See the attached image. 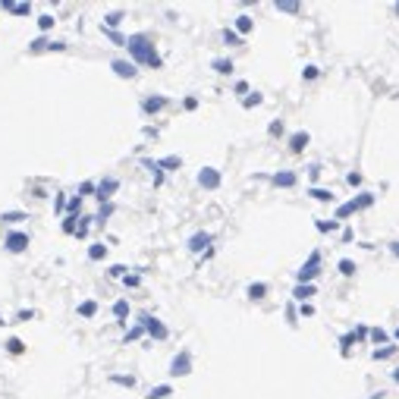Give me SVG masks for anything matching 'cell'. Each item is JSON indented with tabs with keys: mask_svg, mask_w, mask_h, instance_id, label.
I'll use <instances>...</instances> for the list:
<instances>
[{
	"mask_svg": "<svg viewBox=\"0 0 399 399\" xmlns=\"http://www.w3.org/2000/svg\"><path fill=\"white\" fill-rule=\"evenodd\" d=\"M126 50H129V57H132V63H142V66H151V70H160V54H157V47H154V41H151L148 35H129L126 38Z\"/></svg>",
	"mask_w": 399,
	"mask_h": 399,
	"instance_id": "obj_1",
	"label": "cell"
},
{
	"mask_svg": "<svg viewBox=\"0 0 399 399\" xmlns=\"http://www.w3.org/2000/svg\"><path fill=\"white\" fill-rule=\"evenodd\" d=\"M371 205H374V195H371V192H362L359 198H352V201H346V205H339V208H336V220H346V217H352L355 211L371 208Z\"/></svg>",
	"mask_w": 399,
	"mask_h": 399,
	"instance_id": "obj_2",
	"label": "cell"
},
{
	"mask_svg": "<svg viewBox=\"0 0 399 399\" xmlns=\"http://www.w3.org/2000/svg\"><path fill=\"white\" fill-rule=\"evenodd\" d=\"M29 242H32V236L22 233V230H10V233L3 236V249L10 252V254H22L25 249H29Z\"/></svg>",
	"mask_w": 399,
	"mask_h": 399,
	"instance_id": "obj_3",
	"label": "cell"
},
{
	"mask_svg": "<svg viewBox=\"0 0 399 399\" xmlns=\"http://www.w3.org/2000/svg\"><path fill=\"white\" fill-rule=\"evenodd\" d=\"M318 274H321V252H311L308 261L299 267V274H295V277H299V283H311Z\"/></svg>",
	"mask_w": 399,
	"mask_h": 399,
	"instance_id": "obj_4",
	"label": "cell"
},
{
	"mask_svg": "<svg viewBox=\"0 0 399 399\" xmlns=\"http://www.w3.org/2000/svg\"><path fill=\"white\" fill-rule=\"evenodd\" d=\"M170 374H173V377H185V374H192V355H189V352L173 355V362H170Z\"/></svg>",
	"mask_w": 399,
	"mask_h": 399,
	"instance_id": "obj_5",
	"label": "cell"
},
{
	"mask_svg": "<svg viewBox=\"0 0 399 399\" xmlns=\"http://www.w3.org/2000/svg\"><path fill=\"white\" fill-rule=\"evenodd\" d=\"M139 324H142V330H145L148 336H154V339H167V327L160 324L157 318H151V315H142V318H139Z\"/></svg>",
	"mask_w": 399,
	"mask_h": 399,
	"instance_id": "obj_6",
	"label": "cell"
},
{
	"mask_svg": "<svg viewBox=\"0 0 399 399\" xmlns=\"http://www.w3.org/2000/svg\"><path fill=\"white\" fill-rule=\"evenodd\" d=\"M116 189H120V182H116L113 176H107V180H101V182L95 185V198L101 201V205H107V201L113 198V192H116Z\"/></svg>",
	"mask_w": 399,
	"mask_h": 399,
	"instance_id": "obj_7",
	"label": "cell"
},
{
	"mask_svg": "<svg viewBox=\"0 0 399 399\" xmlns=\"http://www.w3.org/2000/svg\"><path fill=\"white\" fill-rule=\"evenodd\" d=\"M198 185H205V189H220V170L205 167V170L198 173Z\"/></svg>",
	"mask_w": 399,
	"mask_h": 399,
	"instance_id": "obj_8",
	"label": "cell"
},
{
	"mask_svg": "<svg viewBox=\"0 0 399 399\" xmlns=\"http://www.w3.org/2000/svg\"><path fill=\"white\" fill-rule=\"evenodd\" d=\"M211 242H214V236H211V233H195L192 239H189V252L201 254V252H208V249H211Z\"/></svg>",
	"mask_w": 399,
	"mask_h": 399,
	"instance_id": "obj_9",
	"label": "cell"
},
{
	"mask_svg": "<svg viewBox=\"0 0 399 399\" xmlns=\"http://www.w3.org/2000/svg\"><path fill=\"white\" fill-rule=\"evenodd\" d=\"M41 50H66L63 41H47V38H35L29 44V54H41Z\"/></svg>",
	"mask_w": 399,
	"mask_h": 399,
	"instance_id": "obj_10",
	"label": "cell"
},
{
	"mask_svg": "<svg viewBox=\"0 0 399 399\" xmlns=\"http://www.w3.org/2000/svg\"><path fill=\"white\" fill-rule=\"evenodd\" d=\"M110 70L120 75V79H135V73H139L132 60H113V63H110Z\"/></svg>",
	"mask_w": 399,
	"mask_h": 399,
	"instance_id": "obj_11",
	"label": "cell"
},
{
	"mask_svg": "<svg viewBox=\"0 0 399 399\" xmlns=\"http://www.w3.org/2000/svg\"><path fill=\"white\" fill-rule=\"evenodd\" d=\"M167 107V98H145L142 101V110H145L148 116H154V113H160V110Z\"/></svg>",
	"mask_w": 399,
	"mask_h": 399,
	"instance_id": "obj_12",
	"label": "cell"
},
{
	"mask_svg": "<svg viewBox=\"0 0 399 399\" xmlns=\"http://www.w3.org/2000/svg\"><path fill=\"white\" fill-rule=\"evenodd\" d=\"M270 182H274V185H283V189H292V185H295V173H290V170H280V173L270 176Z\"/></svg>",
	"mask_w": 399,
	"mask_h": 399,
	"instance_id": "obj_13",
	"label": "cell"
},
{
	"mask_svg": "<svg viewBox=\"0 0 399 399\" xmlns=\"http://www.w3.org/2000/svg\"><path fill=\"white\" fill-rule=\"evenodd\" d=\"M0 6H3L6 13H13V16H29L32 13V3H13V0H3Z\"/></svg>",
	"mask_w": 399,
	"mask_h": 399,
	"instance_id": "obj_14",
	"label": "cell"
},
{
	"mask_svg": "<svg viewBox=\"0 0 399 399\" xmlns=\"http://www.w3.org/2000/svg\"><path fill=\"white\" fill-rule=\"evenodd\" d=\"M311 295H315V286H311V283H299L292 290V299H299V302H308Z\"/></svg>",
	"mask_w": 399,
	"mask_h": 399,
	"instance_id": "obj_15",
	"label": "cell"
},
{
	"mask_svg": "<svg viewBox=\"0 0 399 399\" xmlns=\"http://www.w3.org/2000/svg\"><path fill=\"white\" fill-rule=\"evenodd\" d=\"M113 318L120 321V324H126V318H129V302H126V299L113 302Z\"/></svg>",
	"mask_w": 399,
	"mask_h": 399,
	"instance_id": "obj_16",
	"label": "cell"
},
{
	"mask_svg": "<svg viewBox=\"0 0 399 399\" xmlns=\"http://www.w3.org/2000/svg\"><path fill=\"white\" fill-rule=\"evenodd\" d=\"M19 220H29L25 211H3L0 214V223H19Z\"/></svg>",
	"mask_w": 399,
	"mask_h": 399,
	"instance_id": "obj_17",
	"label": "cell"
},
{
	"mask_svg": "<svg viewBox=\"0 0 399 399\" xmlns=\"http://www.w3.org/2000/svg\"><path fill=\"white\" fill-rule=\"evenodd\" d=\"M305 145H308V132H295L292 139H290V148L299 154V151H305Z\"/></svg>",
	"mask_w": 399,
	"mask_h": 399,
	"instance_id": "obj_18",
	"label": "cell"
},
{
	"mask_svg": "<svg viewBox=\"0 0 399 399\" xmlns=\"http://www.w3.org/2000/svg\"><path fill=\"white\" fill-rule=\"evenodd\" d=\"M3 346H6V352H10V355H22V352H25V343H22L19 336H10Z\"/></svg>",
	"mask_w": 399,
	"mask_h": 399,
	"instance_id": "obj_19",
	"label": "cell"
},
{
	"mask_svg": "<svg viewBox=\"0 0 399 399\" xmlns=\"http://www.w3.org/2000/svg\"><path fill=\"white\" fill-rule=\"evenodd\" d=\"M167 396H173V387H170V384L151 387V393H148V399H167Z\"/></svg>",
	"mask_w": 399,
	"mask_h": 399,
	"instance_id": "obj_20",
	"label": "cell"
},
{
	"mask_svg": "<svg viewBox=\"0 0 399 399\" xmlns=\"http://www.w3.org/2000/svg\"><path fill=\"white\" fill-rule=\"evenodd\" d=\"M123 19H126V16H123L120 10H116V13H107V16H104V29H107V32H113Z\"/></svg>",
	"mask_w": 399,
	"mask_h": 399,
	"instance_id": "obj_21",
	"label": "cell"
},
{
	"mask_svg": "<svg viewBox=\"0 0 399 399\" xmlns=\"http://www.w3.org/2000/svg\"><path fill=\"white\" fill-rule=\"evenodd\" d=\"M252 16H239V19H236V35H249L252 32Z\"/></svg>",
	"mask_w": 399,
	"mask_h": 399,
	"instance_id": "obj_22",
	"label": "cell"
},
{
	"mask_svg": "<svg viewBox=\"0 0 399 399\" xmlns=\"http://www.w3.org/2000/svg\"><path fill=\"white\" fill-rule=\"evenodd\" d=\"M66 214H70V217H79L82 214V198H79V195H73V198L66 201Z\"/></svg>",
	"mask_w": 399,
	"mask_h": 399,
	"instance_id": "obj_23",
	"label": "cell"
},
{
	"mask_svg": "<svg viewBox=\"0 0 399 399\" xmlns=\"http://www.w3.org/2000/svg\"><path fill=\"white\" fill-rule=\"evenodd\" d=\"M79 315H82V318H95V315H98V302H95V299L82 302V305H79Z\"/></svg>",
	"mask_w": 399,
	"mask_h": 399,
	"instance_id": "obj_24",
	"label": "cell"
},
{
	"mask_svg": "<svg viewBox=\"0 0 399 399\" xmlns=\"http://www.w3.org/2000/svg\"><path fill=\"white\" fill-rule=\"evenodd\" d=\"M88 258H91V261H101V258H107V245H104V242H95V245L88 249Z\"/></svg>",
	"mask_w": 399,
	"mask_h": 399,
	"instance_id": "obj_25",
	"label": "cell"
},
{
	"mask_svg": "<svg viewBox=\"0 0 399 399\" xmlns=\"http://www.w3.org/2000/svg\"><path fill=\"white\" fill-rule=\"evenodd\" d=\"M157 167H160V170H176V167H182V157L170 154V157H164V160H157Z\"/></svg>",
	"mask_w": 399,
	"mask_h": 399,
	"instance_id": "obj_26",
	"label": "cell"
},
{
	"mask_svg": "<svg viewBox=\"0 0 399 399\" xmlns=\"http://www.w3.org/2000/svg\"><path fill=\"white\" fill-rule=\"evenodd\" d=\"M110 384H120V387H135V377L132 374H110Z\"/></svg>",
	"mask_w": 399,
	"mask_h": 399,
	"instance_id": "obj_27",
	"label": "cell"
},
{
	"mask_svg": "<svg viewBox=\"0 0 399 399\" xmlns=\"http://www.w3.org/2000/svg\"><path fill=\"white\" fill-rule=\"evenodd\" d=\"M142 164H145V167L151 170V173H154V185H160V182H164V170L157 167V160H142Z\"/></svg>",
	"mask_w": 399,
	"mask_h": 399,
	"instance_id": "obj_28",
	"label": "cell"
},
{
	"mask_svg": "<svg viewBox=\"0 0 399 399\" xmlns=\"http://www.w3.org/2000/svg\"><path fill=\"white\" fill-rule=\"evenodd\" d=\"M220 38H223V41H226V44H230V47H239V44H242V38L236 35L233 29H223V32H220Z\"/></svg>",
	"mask_w": 399,
	"mask_h": 399,
	"instance_id": "obj_29",
	"label": "cell"
},
{
	"mask_svg": "<svg viewBox=\"0 0 399 399\" xmlns=\"http://www.w3.org/2000/svg\"><path fill=\"white\" fill-rule=\"evenodd\" d=\"M267 295V283H252L249 286V299H264Z\"/></svg>",
	"mask_w": 399,
	"mask_h": 399,
	"instance_id": "obj_30",
	"label": "cell"
},
{
	"mask_svg": "<svg viewBox=\"0 0 399 399\" xmlns=\"http://www.w3.org/2000/svg\"><path fill=\"white\" fill-rule=\"evenodd\" d=\"M308 195L315 201H333V192H330V189H308Z\"/></svg>",
	"mask_w": 399,
	"mask_h": 399,
	"instance_id": "obj_31",
	"label": "cell"
},
{
	"mask_svg": "<svg viewBox=\"0 0 399 399\" xmlns=\"http://www.w3.org/2000/svg\"><path fill=\"white\" fill-rule=\"evenodd\" d=\"M355 270H359V267H355V261H349V258L339 261V274H343V277H355Z\"/></svg>",
	"mask_w": 399,
	"mask_h": 399,
	"instance_id": "obj_32",
	"label": "cell"
},
{
	"mask_svg": "<svg viewBox=\"0 0 399 399\" xmlns=\"http://www.w3.org/2000/svg\"><path fill=\"white\" fill-rule=\"evenodd\" d=\"M75 226H79V217H70V214H66V217H63V233H66V236H75Z\"/></svg>",
	"mask_w": 399,
	"mask_h": 399,
	"instance_id": "obj_33",
	"label": "cell"
},
{
	"mask_svg": "<svg viewBox=\"0 0 399 399\" xmlns=\"http://www.w3.org/2000/svg\"><path fill=\"white\" fill-rule=\"evenodd\" d=\"M396 349H399V346H384V349H374V359H377V362H380V359H393Z\"/></svg>",
	"mask_w": 399,
	"mask_h": 399,
	"instance_id": "obj_34",
	"label": "cell"
},
{
	"mask_svg": "<svg viewBox=\"0 0 399 399\" xmlns=\"http://www.w3.org/2000/svg\"><path fill=\"white\" fill-rule=\"evenodd\" d=\"M214 70H217L220 75H230V73H233V60H214Z\"/></svg>",
	"mask_w": 399,
	"mask_h": 399,
	"instance_id": "obj_35",
	"label": "cell"
},
{
	"mask_svg": "<svg viewBox=\"0 0 399 399\" xmlns=\"http://www.w3.org/2000/svg\"><path fill=\"white\" fill-rule=\"evenodd\" d=\"M54 22H57V19H54V16H50V13H44V16H38V29H41V32L54 29Z\"/></svg>",
	"mask_w": 399,
	"mask_h": 399,
	"instance_id": "obj_36",
	"label": "cell"
},
{
	"mask_svg": "<svg viewBox=\"0 0 399 399\" xmlns=\"http://www.w3.org/2000/svg\"><path fill=\"white\" fill-rule=\"evenodd\" d=\"M110 214H113V205L107 201V205H101V211H98V217H95V220H101V223H104V220H107Z\"/></svg>",
	"mask_w": 399,
	"mask_h": 399,
	"instance_id": "obj_37",
	"label": "cell"
},
{
	"mask_svg": "<svg viewBox=\"0 0 399 399\" xmlns=\"http://www.w3.org/2000/svg\"><path fill=\"white\" fill-rule=\"evenodd\" d=\"M371 339H374V343H387V330L384 327H374V330H371Z\"/></svg>",
	"mask_w": 399,
	"mask_h": 399,
	"instance_id": "obj_38",
	"label": "cell"
},
{
	"mask_svg": "<svg viewBox=\"0 0 399 399\" xmlns=\"http://www.w3.org/2000/svg\"><path fill=\"white\" fill-rule=\"evenodd\" d=\"M261 101H264V98H261V95H258V91H254V95H249V98H245V101H242V107H258V104H261Z\"/></svg>",
	"mask_w": 399,
	"mask_h": 399,
	"instance_id": "obj_39",
	"label": "cell"
},
{
	"mask_svg": "<svg viewBox=\"0 0 399 399\" xmlns=\"http://www.w3.org/2000/svg\"><path fill=\"white\" fill-rule=\"evenodd\" d=\"M318 230H321V233H330V230H336V220H318Z\"/></svg>",
	"mask_w": 399,
	"mask_h": 399,
	"instance_id": "obj_40",
	"label": "cell"
},
{
	"mask_svg": "<svg viewBox=\"0 0 399 399\" xmlns=\"http://www.w3.org/2000/svg\"><path fill=\"white\" fill-rule=\"evenodd\" d=\"M277 10H280V13H299L302 6H299V3H277Z\"/></svg>",
	"mask_w": 399,
	"mask_h": 399,
	"instance_id": "obj_41",
	"label": "cell"
},
{
	"mask_svg": "<svg viewBox=\"0 0 399 399\" xmlns=\"http://www.w3.org/2000/svg\"><path fill=\"white\" fill-rule=\"evenodd\" d=\"M142 333H145V330H142V324H135V327L129 330V333H126V343H132V339H139Z\"/></svg>",
	"mask_w": 399,
	"mask_h": 399,
	"instance_id": "obj_42",
	"label": "cell"
},
{
	"mask_svg": "<svg viewBox=\"0 0 399 399\" xmlns=\"http://www.w3.org/2000/svg\"><path fill=\"white\" fill-rule=\"evenodd\" d=\"M54 208L60 211V214L66 211V195H63V192H57V198H54Z\"/></svg>",
	"mask_w": 399,
	"mask_h": 399,
	"instance_id": "obj_43",
	"label": "cell"
},
{
	"mask_svg": "<svg viewBox=\"0 0 399 399\" xmlns=\"http://www.w3.org/2000/svg\"><path fill=\"white\" fill-rule=\"evenodd\" d=\"M302 75H305V79H318V75H321V70H318V66H305V70H302Z\"/></svg>",
	"mask_w": 399,
	"mask_h": 399,
	"instance_id": "obj_44",
	"label": "cell"
},
{
	"mask_svg": "<svg viewBox=\"0 0 399 399\" xmlns=\"http://www.w3.org/2000/svg\"><path fill=\"white\" fill-rule=\"evenodd\" d=\"M95 192V182H82L79 185V198H85V195H91Z\"/></svg>",
	"mask_w": 399,
	"mask_h": 399,
	"instance_id": "obj_45",
	"label": "cell"
},
{
	"mask_svg": "<svg viewBox=\"0 0 399 399\" xmlns=\"http://www.w3.org/2000/svg\"><path fill=\"white\" fill-rule=\"evenodd\" d=\"M299 315H302V318H311V315H315V305H308V302H302V308H299Z\"/></svg>",
	"mask_w": 399,
	"mask_h": 399,
	"instance_id": "obj_46",
	"label": "cell"
},
{
	"mask_svg": "<svg viewBox=\"0 0 399 399\" xmlns=\"http://www.w3.org/2000/svg\"><path fill=\"white\" fill-rule=\"evenodd\" d=\"M32 318H35V311H32V308H29V311H19V315H16V321H22V324H29Z\"/></svg>",
	"mask_w": 399,
	"mask_h": 399,
	"instance_id": "obj_47",
	"label": "cell"
},
{
	"mask_svg": "<svg viewBox=\"0 0 399 399\" xmlns=\"http://www.w3.org/2000/svg\"><path fill=\"white\" fill-rule=\"evenodd\" d=\"M270 135H280V132H283V120H274V123H270V129H267Z\"/></svg>",
	"mask_w": 399,
	"mask_h": 399,
	"instance_id": "obj_48",
	"label": "cell"
},
{
	"mask_svg": "<svg viewBox=\"0 0 399 399\" xmlns=\"http://www.w3.org/2000/svg\"><path fill=\"white\" fill-rule=\"evenodd\" d=\"M110 277H120V280H123V277H126V267H123V264H113V267H110Z\"/></svg>",
	"mask_w": 399,
	"mask_h": 399,
	"instance_id": "obj_49",
	"label": "cell"
},
{
	"mask_svg": "<svg viewBox=\"0 0 399 399\" xmlns=\"http://www.w3.org/2000/svg\"><path fill=\"white\" fill-rule=\"evenodd\" d=\"M123 283H126V286H132V290H135V286H139V283H142V280H139V277H135V274H132V277H129V274H126V277H123Z\"/></svg>",
	"mask_w": 399,
	"mask_h": 399,
	"instance_id": "obj_50",
	"label": "cell"
},
{
	"mask_svg": "<svg viewBox=\"0 0 399 399\" xmlns=\"http://www.w3.org/2000/svg\"><path fill=\"white\" fill-rule=\"evenodd\" d=\"M339 343H343V352H346V349H349V346L355 343V333H346L343 339H339Z\"/></svg>",
	"mask_w": 399,
	"mask_h": 399,
	"instance_id": "obj_51",
	"label": "cell"
},
{
	"mask_svg": "<svg viewBox=\"0 0 399 399\" xmlns=\"http://www.w3.org/2000/svg\"><path fill=\"white\" fill-rule=\"evenodd\" d=\"M346 182H349V185H362V173H349V176H346Z\"/></svg>",
	"mask_w": 399,
	"mask_h": 399,
	"instance_id": "obj_52",
	"label": "cell"
},
{
	"mask_svg": "<svg viewBox=\"0 0 399 399\" xmlns=\"http://www.w3.org/2000/svg\"><path fill=\"white\" fill-rule=\"evenodd\" d=\"M198 107V98H185V110H195Z\"/></svg>",
	"mask_w": 399,
	"mask_h": 399,
	"instance_id": "obj_53",
	"label": "cell"
},
{
	"mask_svg": "<svg viewBox=\"0 0 399 399\" xmlns=\"http://www.w3.org/2000/svg\"><path fill=\"white\" fill-rule=\"evenodd\" d=\"M390 252H393L396 258H399V242H393V245H390Z\"/></svg>",
	"mask_w": 399,
	"mask_h": 399,
	"instance_id": "obj_54",
	"label": "cell"
},
{
	"mask_svg": "<svg viewBox=\"0 0 399 399\" xmlns=\"http://www.w3.org/2000/svg\"><path fill=\"white\" fill-rule=\"evenodd\" d=\"M393 380H396V384H399V368H396V371H393Z\"/></svg>",
	"mask_w": 399,
	"mask_h": 399,
	"instance_id": "obj_55",
	"label": "cell"
},
{
	"mask_svg": "<svg viewBox=\"0 0 399 399\" xmlns=\"http://www.w3.org/2000/svg\"><path fill=\"white\" fill-rule=\"evenodd\" d=\"M393 336H396V343H399V327H396V333H393Z\"/></svg>",
	"mask_w": 399,
	"mask_h": 399,
	"instance_id": "obj_56",
	"label": "cell"
},
{
	"mask_svg": "<svg viewBox=\"0 0 399 399\" xmlns=\"http://www.w3.org/2000/svg\"><path fill=\"white\" fill-rule=\"evenodd\" d=\"M0 324H6V321H3V315H0Z\"/></svg>",
	"mask_w": 399,
	"mask_h": 399,
	"instance_id": "obj_57",
	"label": "cell"
},
{
	"mask_svg": "<svg viewBox=\"0 0 399 399\" xmlns=\"http://www.w3.org/2000/svg\"><path fill=\"white\" fill-rule=\"evenodd\" d=\"M396 13H399V3H396Z\"/></svg>",
	"mask_w": 399,
	"mask_h": 399,
	"instance_id": "obj_58",
	"label": "cell"
}]
</instances>
